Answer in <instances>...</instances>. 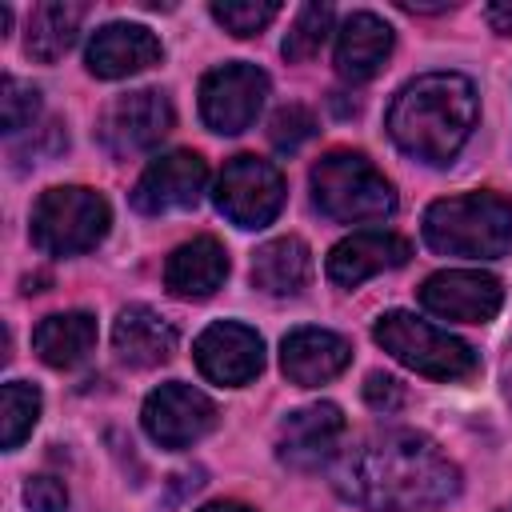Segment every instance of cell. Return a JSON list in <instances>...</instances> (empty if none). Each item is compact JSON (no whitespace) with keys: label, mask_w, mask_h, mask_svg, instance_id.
<instances>
[{"label":"cell","mask_w":512,"mask_h":512,"mask_svg":"<svg viewBox=\"0 0 512 512\" xmlns=\"http://www.w3.org/2000/svg\"><path fill=\"white\" fill-rule=\"evenodd\" d=\"M160 56H164V48L144 24L116 20V24H104L92 32L84 64L100 80H124V76H136V72L160 64Z\"/></svg>","instance_id":"9a60e30c"},{"label":"cell","mask_w":512,"mask_h":512,"mask_svg":"<svg viewBox=\"0 0 512 512\" xmlns=\"http://www.w3.org/2000/svg\"><path fill=\"white\" fill-rule=\"evenodd\" d=\"M200 512H252V508H244V504H236V500H220V504H208V508H200Z\"/></svg>","instance_id":"1f68e13d"},{"label":"cell","mask_w":512,"mask_h":512,"mask_svg":"<svg viewBox=\"0 0 512 512\" xmlns=\"http://www.w3.org/2000/svg\"><path fill=\"white\" fill-rule=\"evenodd\" d=\"M276 12H280V4H272V0H216L212 4L216 24H224L232 36H256V32H264L276 20Z\"/></svg>","instance_id":"484cf974"},{"label":"cell","mask_w":512,"mask_h":512,"mask_svg":"<svg viewBox=\"0 0 512 512\" xmlns=\"http://www.w3.org/2000/svg\"><path fill=\"white\" fill-rule=\"evenodd\" d=\"M352 360V344L328 328H292L280 344V368L292 384L316 388L340 376Z\"/></svg>","instance_id":"e0dca14e"},{"label":"cell","mask_w":512,"mask_h":512,"mask_svg":"<svg viewBox=\"0 0 512 512\" xmlns=\"http://www.w3.org/2000/svg\"><path fill=\"white\" fill-rule=\"evenodd\" d=\"M192 356H196V368L212 384L240 388V384L260 376V368H264V340L252 328L236 324V320H220V324H208L196 336Z\"/></svg>","instance_id":"5bb4252c"},{"label":"cell","mask_w":512,"mask_h":512,"mask_svg":"<svg viewBox=\"0 0 512 512\" xmlns=\"http://www.w3.org/2000/svg\"><path fill=\"white\" fill-rule=\"evenodd\" d=\"M316 136V116L304 108V104H284L276 116H272V124H268V140H272V148H280V152H296L304 140H312Z\"/></svg>","instance_id":"83f0119b"},{"label":"cell","mask_w":512,"mask_h":512,"mask_svg":"<svg viewBox=\"0 0 512 512\" xmlns=\"http://www.w3.org/2000/svg\"><path fill=\"white\" fill-rule=\"evenodd\" d=\"M336 488L352 504L376 512H416L452 500L460 492V472L428 436L388 428L344 456Z\"/></svg>","instance_id":"6da1fadb"},{"label":"cell","mask_w":512,"mask_h":512,"mask_svg":"<svg viewBox=\"0 0 512 512\" xmlns=\"http://www.w3.org/2000/svg\"><path fill=\"white\" fill-rule=\"evenodd\" d=\"M340 440H344V412L336 404L320 400V404H304L280 420L276 456H280V464H288L296 472H316L336 456Z\"/></svg>","instance_id":"4fadbf2b"},{"label":"cell","mask_w":512,"mask_h":512,"mask_svg":"<svg viewBox=\"0 0 512 512\" xmlns=\"http://www.w3.org/2000/svg\"><path fill=\"white\" fill-rule=\"evenodd\" d=\"M172 104L156 88H136L128 96H116L104 112L100 136L112 156H140L152 152L172 132Z\"/></svg>","instance_id":"9c48e42d"},{"label":"cell","mask_w":512,"mask_h":512,"mask_svg":"<svg viewBox=\"0 0 512 512\" xmlns=\"http://www.w3.org/2000/svg\"><path fill=\"white\" fill-rule=\"evenodd\" d=\"M488 24L496 28V32H504V36H512V0H496V4H488Z\"/></svg>","instance_id":"4dcf8cb0"},{"label":"cell","mask_w":512,"mask_h":512,"mask_svg":"<svg viewBox=\"0 0 512 512\" xmlns=\"http://www.w3.org/2000/svg\"><path fill=\"white\" fill-rule=\"evenodd\" d=\"M40 420V392L24 380H8L0 388V444L12 452L20 448Z\"/></svg>","instance_id":"cb8c5ba5"},{"label":"cell","mask_w":512,"mask_h":512,"mask_svg":"<svg viewBox=\"0 0 512 512\" xmlns=\"http://www.w3.org/2000/svg\"><path fill=\"white\" fill-rule=\"evenodd\" d=\"M264 96H268V76L248 60H232L200 80V116L212 132L236 136L260 116Z\"/></svg>","instance_id":"ba28073f"},{"label":"cell","mask_w":512,"mask_h":512,"mask_svg":"<svg viewBox=\"0 0 512 512\" xmlns=\"http://www.w3.org/2000/svg\"><path fill=\"white\" fill-rule=\"evenodd\" d=\"M112 344L128 368H156L176 352V328L156 308L128 304L112 324Z\"/></svg>","instance_id":"d6986e66"},{"label":"cell","mask_w":512,"mask_h":512,"mask_svg":"<svg viewBox=\"0 0 512 512\" xmlns=\"http://www.w3.org/2000/svg\"><path fill=\"white\" fill-rule=\"evenodd\" d=\"M140 420H144V432H148L160 448H188V444H196L204 432H212V424H216V404H212L200 388L172 380V384H160L156 392H148Z\"/></svg>","instance_id":"30bf717a"},{"label":"cell","mask_w":512,"mask_h":512,"mask_svg":"<svg viewBox=\"0 0 512 512\" xmlns=\"http://www.w3.org/2000/svg\"><path fill=\"white\" fill-rule=\"evenodd\" d=\"M312 276V252L300 236H276L252 256V284L264 296H300Z\"/></svg>","instance_id":"44dd1931"},{"label":"cell","mask_w":512,"mask_h":512,"mask_svg":"<svg viewBox=\"0 0 512 512\" xmlns=\"http://www.w3.org/2000/svg\"><path fill=\"white\" fill-rule=\"evenodd\" d=\"M208 184V164L204 156L188 152V148H176V152H164L156 156L136 188H132V208L144 212V216H164V212H180V208H192L200 200Z\"/></svg>","instance_id":"8fae6325"},{"label":"cell","mask_w":512,"mask_h":512,"mask_svg":"<svg viewBox=\"0 0 512 512\" xmlns=\"http://www.w3.org/2000/svg\"><path fill=\"white\" fill-rule=\"evenodd\" d=\"M312 200L336 224H368L396 212V188L388 176L364 152L348 148H336L312 164Z\"/></svg>","instance_id":"277c9868"},{"label":"cell","mask_w":512,"mask_h":512,"mask_svg":"<svg viewBox=\"0 0 512 512\" xmlns=\"http://www.w3.org/2000/svg\"><path fill=\"white\" fill-rule=\"evenodd\" d=\"M424 240L440 256L496 260L512 252V200L500 192H464L428 204Z\"/></svg>","instance_id":"3957f363"},{"label":"cell","mask_w":512,"mask_h":512,"mask_svg":"<svg viewBox=\"0 0 512 512\" xmlns=\"http://www.w3.org/2000/svg\"><path fill=\"white\" fill-rule=\"evenodd\" d=\"M364 400H368V408H376V412L388 416V412H396L404 404V384L392 380V376H384V372H372L364 380Z\"/></svg>","instance_id":"f546056e"},{"label":"cell","mask_w":512,"mask_h":512,"mask_svg":"<svg viewBox=\"0 0 512 512\" xmlns=\"http://www.w3.org/2000/svg\"><path fill=\"white\" fill-rule=\"evenodd\" d=\"M216 208L240 228H264L284 208V176L260 156H232L216 180Z\"/></svg>","instance_id":"52a82bcc"},{"label":"cell","mask_w":512,"mask_h":512,"mask_svg":"<svg viewBox=\"0 0 512 512\" xmlns=\"http://www.w3.org/2000/svg\"><path fill=\"white\" fill-rule=\"evenodd\" d=\"M332 32V8L328 4H304L292 20V28L284 32V60H312L320 52V44L328 40Z\"/></svg>","instance_id":"d4e9b609"},{"label":"cell","mask_w":512,"mask_h":512,"mask_svg":"<svg viewBox=\"0 0 512 512\" xmlns=\"http://www.w3.org/2000/svg\"><path fill=\"white\" fill-rule=\"evenodd\" d=\"M40 112V92L16 76H4L0 80V128L8 136H16L20 128H28Z\"/></svg>","instance_id":"4316f807"},{"label":"cell","mask_w":512,"mask_h":512,"mask_svg":"<svg viewBox=\"0 0 512 512\" xmlns=\"http://www.w3.org/2000/svg\"><path fill=\"white\" fill-rule=\"evenodd\" d=\"M32 348L48 368H76L96 348V320L88 312H52L36 324Z\"/></svg>","instance_id":"7402d4cb"},{"label":"cell","mask_w":512,"mask_h":512,"mask_svg":"<svg viewBox=\"0 0 512 512\" xmlns=\"http://www.w3.org/2000/svg\"><path fill=\"white\" fill-rule=\"evenodd\" d=\"M108 220L112 212L100 192L80 184L48 188L32 208V244L48 256H76L104 240Z\"/></svg>","instance_id":"8992f818"},{"label":"cell","mask_w":512,"mask_h":512,"mask_svg":"<svg viewBox=\"0 0 512 512\" xmlns=\"http://www.w3.org/2000/svg\"><path fill=\"white\" fill-rule=\"evenodd\" d=\"M420 304L440 320L488 324L504 304V288H500V280L492 272L448 268V272H432L420 284Z\"/></svg>","instance_id":"7c38bea8"},{"label":"cell","mask_w":512,"mask_h":512,"mask_svg":"<svg viewBox=\"0 0 512 512\" xmlns=\"http://www.w3.org/2000/svg\"><path fill=\"white\" fill-rule=\"evenodd\" d=\"M412 256V244L396 232H384V228H364V232H352L344 236L332 252H328V280L336 288H356L364 284L368 276L376 272H388V268H400L408 264Z\"/></svg>","instance_id":"2e32d148"},{"label":"cell","mask_w":512,"mask_h":512,"mask_svg":"<svg viewBox=\"0 0 512 512\" xmlns=\"http://www.w3.org/2000/svg\"><path fill=\"white\" fill-rule=\"evenodd\" d=\"M372 336L392 360H400L404 368L432 376V380H464L480 364L476 352L460 336H448L444 328H436L412 312H400V308L384 312L376 320Z\"/></svg>","instance_id":"5b68a950"},{"label":"cell","mask_w":512,"mask_h":512,"mask_svg":"<svg viewBox=\"0 0 512 512\" xmlns=\"http://www.w3.org/2000/svg\"><path fill=\"white\" fill-rule=\"evenodd\" d=\"M228 276V252L216 236H192L184 240L168 264H164V288L180 300H204L212 296Z\"/></svg>","instance_id":"ac0fdd59"},{"label":"cell","mask_w":512,"mask_h":512,"mask_svg":"<svg viewBox=\"0 0 512 512\" xmlns=\"http://www.w3.org/2000/svg\"><path fill=\"white\" fill-rule=\"evenodd\" d=\"M80 20H84V8L80 4H40L28 20V40H24V52L40 64H52L60 60L72 44H76V32H80Z\"/></svg>","instance_id":"603a6c76"},{"label":"cell","mask_w":512,"mask_h":512,"mask_svg":"<svg viewBox=\"0 0 512 512\" xmlns=\"http://www.w3.org/2000/svg\"><path fill=\"white\" fill-rule=\"evenodd\" d=\"M476 88L460 72H424L388 104V136L420 164H448L476 128Z\"/></svg>","instance_id":"7a4b0ae2"},{"label":"cell","mask_w":512,"mask_h":512,"mask_svg":"<svg viewBox=\"0 0 512 512\" xmlns=\"http://www.w3.org/2000/svg\"><path fill=\"white\" fill-rule=\"evenodd\" d=\"M24 508L28 512H64L68 508V492L56 476H32L24 484Z\"/></svg>","instance_id":"f1b7e54d"},{"label":"cell","mask_w":512,"mask_h":512,"mask_svg":"<svg viewBox=\"0 0 512 512\" xmlns=\"http://www.w3.org/2000/svg\"><path fill=\"white\" fill-rule=\"evenodd\" d=\"M392 52V28L376 12H352L336 32V72L352 84H364L380 72Z\"/></svg>","instance_id":"ffe728a7"}]
</instances>
